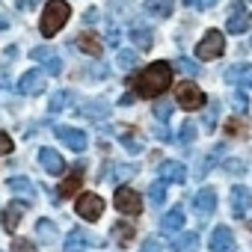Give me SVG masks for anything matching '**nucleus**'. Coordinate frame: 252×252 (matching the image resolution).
<instances>
[{"label":"nucleus","mask_w":252,"mask_h":252,"mask_svg":"<svg viewBox=\"0 0 252 252\" xmlns=\"http://www.w3.org/2000/svg\"><path fill=\"white\" fill-rule=\"evenodd\" d=\"M240 86H243V89H252V68H249V71L243 74V80H240Z\"/></svg>","instance_id":"45"},{"label":"nucleus","mask_w":252,"mask_h":252,"mask_svg":"<svg viewBox=\"0 0 252 252\" xmlns=\"http://www.w3.org/2000/svg\"><path fill=\"white\" fill-rule=\"evenodd\" d=\"M36 237H39V243H54L57 240V225L51 220H39L36 222Z\"/></svg>","instance_id":"23"},{"label":"nucleus","mask_w":252,"mask_h":252,"mask_svg":"<svg viewBox=\"0 0 252 252\" xmlns=\"http://www.w3.org/2000/svg\"><path fill=\"white\" fill-rule=\"evenodd\" d=\"M172 6H175V0H146V12L152 18H169Z\"/></svg>","instance_id":"19"},{"label":"nucleus","mask_w":252,"mask_h":252,"mask_svg":"<svg viewBox=\"0 0 252 252\" xmlns=\"http://www.w3.org/2000/svg\"><path fill=\"white\" fill-rule=\"evenodd\" d=\"M89 243H92V240L86 237V231L74 228V231H68V237H65V246H63V252H83V249H86Z\"/></svg>","instance_id":"18"},{"label":"nucleus","mask_w":252,"mask_h":252,"mask_svg":"<svg viewBox=\"0 0 252 252\" xmlns=\"http://www.w3.org/2000/svg\"><path fill=\"white\" fill-rule=\"evenodd\" d=\"M116 65H119L122 71H131V68L137 65V51H119V54H116Z\"/></svg>","instance_id":"29"},{"label":"nucleus","mask_w":252,"mask_h":252,"mask_svg":"<svg viewBox=\"0 0 252 252\" xmlns=\"http://www.w3.org/2000/svg\"><path fill=\"white\" fill-rule=\"evenodd\" d=\"M220 152H222V149H214V152H208V155H205V160H202V166H199V178H202V175H208V169L217 163V155H220Z\"/></svg>","instance_id":"36"},{"label":"nucleus","mask_w":252,"mask_h":252,"mask_svg":"<svg viewBox=\"0 0 252 252\" xmlns=\"http://www.w3.org/2000/svg\"><path fill=\"white\" fill-rule=\"evenodd\" d=\"M131 39H134V45H137L140 51H149V48L155 45V33H152L149 27H134V30H131Z\"/></svg>","instance_id":"20"},{"label":"nucleus","mask_w":252,"mask_h":252,"mask_svg":"<svg viewBox=\"0 0 252 252\" xmlns=\"http://www.w3.org/2000/svg\"><path fill=\"white\" fill-rule=\"evenodd\" d=\"M80 190V172H74V175H68L63 184H60V196L63 199H68V196H74Z\"/></svg>","instance_id":"27"},{"label":"nucleus","mask_w":252,"mask_h":252,"mask_svg":"<svg viewBox=\"0 0 252 252\" xmlns=\"http://www.w3.org/2000/svg\"><path fill=\"white\" fill-rule=\"evenodd\" d=\"M184 208H172L169 214H163V220H160V231L163 234H178L181 228H184Z\"/></svg>","instance_id":"17"},{"label":"nucleus","mask_w":252,"mask_h":252,"mask_svg":"<svg viewBox=\"0 0 252 252\" xmlns=\"http://www.w3.org/2000/svg\"><path fill=\"white\" fill-rule=\"evenodd\" d=\"M193 211H196L199 217L214 214V211H217V190H214V187H202V190L193 196Z\"/></svg>","instance_id":"11"},{"label":"nucleus","mask_w":252,"mask_h":252,"mask_svg":"<svg viewBox=\"0 0 252 252\" xmlns=\"http://www.w3.org/2000/svg\"><path fill=\"white\" fill-rule=\"evenodd\" d=\"M131 175H137V166H119V169H116V178H119V181L131 178Z\"/></svg>","instance_id":"44"},{"label":"nucleus","mask_w":252,"mask_h":252,"mask_svg":"<svg viewBox=\"0 0 252 252\" xmlns=\"http://www.w3.org/2000/svg\"><path fill=\"white\" fill-rule=\"evenodd\" d=\"M222 166H225V172L237 175V172H243V169H246V160H243V158H228V160H225Z\"/></svg>","instance_id":"37"},{"label":"nucleus","mask_w":252,"mask_h":252,"mask_svg":"<svg viewBox=\"0 0 252 252\" xmlns=\"http://www.w3.org/2000/svg\"><path fill=\"white\" fill-rule=\"evenodd\" d=\"M9 27V18H3V15H0V30H6Z\"/></svg>","instance_id":"48"},{"label":"nucleus","mask_w":252,"mask_h":252,"mask_svg":"<svg viewBox=\"0 0 252 252\" xmlns=\"http://www.w3.org/2000/svg\"><path fill=\"white\" fill-rule=\"evenodd\" d=\"M169 86H172V65L163 63V60L146 65V68L137 74V80H134V92H137L140 98H160Z\"/></svg>","instance_id":"1"},{"label":"nucleus","mask_w":252,"mask_h":252,"mask_svg":"<svg viewBox=\"0 0 252 252\" xmlns=\"http://www.w3.org/2000/svg\"><path fill=\"white\" fill-rule=\"evenodd\" d=\"M225 51V36L222 30H205V36L196 45V60H217Z\"/></svg>","instance_id":"3"},{"label":"nucleus","mask_w":252,"mask_h":252,"mask_svg":"<svg viewBox=\"0 0 252 252\" xmlns=\"http://www.w3.org/2000/svg\"><path fill=\"white\" fill-rule=\"evenodd\" d=\"M21 95H39L42 89H45V74L42 71H27V74H21L18 77V86H15Z\"/></svg>","instance_id":"13"},{"label":"nucleus","mask_w":252,"mask_h":252,"mask_svg":"<svg viewBox=\"0 0 252 252\" xmlns=\"http://www.w3.org/2000/svg\"><path fill=\"white\" fill-rule=\"evenodd\" d=\"M228 205H231V217H246L249 208H252V190L243 187V184H234L231 193H228Z\"/></svg>","instance_id":"7"},{"label":"nucleus","mask_w":252,"mask_h":252,"mask_svg":"<svg viewBox=\"0 0 252 252\" xmlns=\"http://www.w3.org/2000/svg\"><path fill=\"white\" fill-rule=\"evenodd\" d=\"M12 149H15V143L9 140V134L0 131V158H3V155H12Z\"/></svg>","instance_id":"40"},{"label":"nucleus","mask_w":252,"mask_h":252,"mask_svg":"<svg viewBox=\"0 0 252 252\" xmlns=\"http://www.w3.org/2000/svg\"><path fill=\"white\" fill-rule=\"evenodd\" d=\"M119 140H122V146L128 149L131 155H140V152H143V143H140V140H134V137H128V134H119Z\"/></svg>","instance_id":"35"},{"label":"nucleus","mask_w":252,"mask_h":252,"mask_svg":"<svg viewBox=\"0 0 252 252\" xmlns=\"http://www.w3.org/2000/svg\"><path fill=\"white\" fill-rule=\"evenodd\" d=\"M57 137L63 140V146H68L71 152H83L86 149V134L80 131V128H71V125H60V128H57Z\"/></svg>","instance_id":"10"},{"label":"nucleus","mask_w":252,"mask_h":252,"mask_svg":"<svg viewBox=\"0 0 252 252\" xmlns=\"http://www.w3.org/2000/svg\"><path fill=\"white\" fill-rule=\"evenodd\" d=\"M80 113H83V116H89V119H104V116L110 113V107H107V101L95 98V101H86Z\"/></svg>","instance_id":"22"},{"label":"nucleus","mask_w":252,"mask_h":252,"mask_svg":"<svg viewBox=\"0 0 252 252\" xmlns=\"http://www.w3.org/2000/svg\"><path fill=\"white\" fill-rule=\"evenodd\" d=\"M196 246H199V234L196 231H187V234L172 240V252H193Z\"/></svg>","instance_id":"21"},{"label":"nucleus","mask_w":252,"mask_h":252,"mask_svg":"<svg viewBox=\"0 0 252 252\" xmlns=\"http://www.w3.org/2000/svg\"><path fill=\"white\" fill-rule=\"evenodd\" d=\"M15 3H18V6H21V9H33V6H36V3H39V0H15Z\"/></svg>","instance_id":"46"},{"label":"nucleus","mask_w":252,"mask_h":252,"mask_svg":"<svg viewBox=\"0 0 252 252\" xmlns=\"http://www.w3.org/2000/svg\"><path fill=\"white\" fill-rule=\"evenodd\" d=\"M68 101H71V92H57L54 98H51V113H63L65 107H68Z\"/></svg>","instance_id":"33"},{"label":"nucleus","mask_w":252,"mask_h":252,"mask_svg":"<svg viewBox=\"0 0 252 252\" xmlns=\"http://www.w3.org/2000/svg\"><path fill=\"white\" fill-rule=\"evenodd\" d=\"M249 24H252V15L246 12V6L234 3V6H231V15H228V21H225V30H228L231 36H240V33L249 30Z\"/></svg>","instance_id":"9"},{"label":"nucleus","mask_w":252,"mask_h":252,"mask_svg":"<svg viewBox=\"0 0 252 252\" xmlns=\"http://www.w3.org/2000/svg\"><path fill=\"white\" fill-rule=\"evenodd\" d=\"M113 205H116L119 214H128V217H137V214L143 211V199H140V193L131 190V187H119L116 196H113Z\"/></svg>","instance_id":"6"},{"label":"nucleus","mask_w":252,"mask_h":252,"mask_svg":"<svg viewBox=\"0 0 252 252\" xmlns=\"http://www.w3.org/2000/svg\"><path fill=\"white\" fill-rule=\"evenodd\" d=\"M220 0H184V6L187 9H211V6H217Z\"/></svg>","instance_id":"39"},{"label":"nucleus","mask_w":252,"mask_h":252,"mask_svg":"<svg viewBox=\"0 0 252 252\" xmlns=\"http://www.w3.org/2000/svg\"><path fill=\"white\" fill-rule=\"evenodd\" d=\"M30 57H33L36 63H45V71H48V74H54V77L63 74V60H60L51 48H33Z\"/></svg>","instance_id":"12"},{"label":"nucleus","mask_w":252,"mask_h":252,"mask_svg":"<svg viewBox=\"0 0 252 252\" xmlns=\"http://www.w3.org/2000/svg\"><path fill=\"white\" fill-rule=\"evenodd\" d=\"M231 101H234L237 113H246V107H249V98H246V92H234V95H231Z\"/></svg>","instance_id":"41"},{"label":"nucleus","mask_w":252,"mask_h":252,"mask_svg":"<svg viewBox=\"0 0 252 252\" xmlns=\"http://www.w3.org/2000/svg\"><path fill=\"white\" fill-rule=\"evenodd\" d=\"M152 113H155V119H158V122H169L175 110H172V104H169V101H158Z\"/></svg>","instance_id":"34"},{"label":"nucleus","mask_w":252,"mask_h":252,"mask_svg":"<svg viewBox=\"0 0 252 252\" xmlns=\"http://www.w3.org/2000/svg\"><path fill=\"white\" fill-rule=\"evenodd\" d=\"M249 68H252L249 63H237V65H231V68L225 71V80H228V83H240V80H243V74H246Z\"/></svg>","instance_id":"32"},{"label":"nucleus","mask_w":252,"mask_h":252,"mask_svg":"<svg viewBox=\"0 0 252 252\" xmlns=\"http://www.w3.org/2000/svg\"><path fill=\"white\" fill-rule=\"evenodd\" d=\"M149 202L152 205H163L166 202V181L160 178V181H152V187H149Z\"/></svg>","instance_id":"26"},{"label":"nucleus","mask_w":252,"mask_h":252,"mask_svg":"<svg viewBox=\"0 0 252 252\" xmlns=\"http://www.w3.org/2000/svg\"><path fill=\"white\" fill-rule=\"evenodd\" d=\"M160 178L166 184H184L187 181V166L181 160H166V163H160Z\"/></svg>","instance_id":"14"},{"label":"nucleus","mask_w":252,"mask_h":252,"mask_svg":"<svg viewBox=\"0 0 252 252\" xmlns=\"http://www.w3.org/2000/svg\"><path fill=\"white\" fill-rule=\"evenodd\" d=\"M74 211H77V217H80V220L95 222V220H101V214H104V199H101L98 193H80V196H77Z\"/></svg>","instance_id":"5"},{"label":"nucleus","mask_w":252,"mask_h":252,"mask_svg":"<svg viewBox=\"0 0 252 252\" xmlns=\"http://www.w3.org/2000/svg\"><path fill=\"white\" fill-rule=\"evenodd\" d=\"M220 113H222V110H220V101L214 98V101L208 104V110H205V128H208V131H214V128H217V122H220Z\"/></svg>","instance_id":"28"},{"label":"nucleus","mask_w":252,"mask_h":252,"mask_svg":"<svg viewBox=\"0 0 252 252\" xmlns=\"http://www.w3.org/2000/svg\"><path fill=\"white\" fill-rule=\"evenodd\" d=\"M175 101H178L181 110H202V107L208 104L205 92H202L193 80H184L181 86H175Z\"/></svg>","instance_id":"4"},{"label":"nucleus","mask_w":252,"mask_h":252,"mask_svg":"<svg viewBox=\"0 0 252 252\" xmlns=\"http://www.w3.org/2000/svg\"><path fill=\"white\" fill-rule=\"evenodd\" d=\"M39 163L45 166V172H51V175H63V169H65V160L60 158V152H54V149H39Z\"/></svg>","instance_id":"15"},{"label":"nucleus","mask_w":252,"mask_h":252,"mask_svg":"<svg viewBox=\"0 0 252 252\" xmlns=\"http://www.w3.org/2000/svg\"><path fill=\"white\" fill-rule=\"evenodd\" d=\"M24 211H27V202H18V199L3 211V228H6L9 234H15V228H18V222H21Z\"/></svg>","instance_id":"16"},{"label":"nucleus","mask_w":252,"mask_h":252,"mask_svg":"<svg viewBox=\"0 0 252 252\" xmlns=\"http://www.w3.org/2000/svg\"><path fill=\"white\" fill-rule=\"evenodd\" d=\"M12 252H36V246H33L30 240H24V237H15V243H12Z\"/></svg>","instance_id":"42"},{"label":"nucleus","mask_w":252,"mask_h":252,"mask_svg":"<svg viewBox=\"0 0 252 252\" xmlns=\"http://www.w3.org/2000/svg\"><path fill=\"white\" fill-rule=\"evenodd\" d=\"M71 18V6L65 3V0H48L45 3V12H42V36L51 39L57 36Z\"/></svg>","instance_id":"2"},{"label":"nucleus","mask_w":252,"mask_h":252,"mask_svg":"<svg viewBox=\"0 0 252 252\" xmlns=\"http://www.w3.org/2000/svg\"><path fill=\"white\" fill-rule=\"evenodd\" d=\"M208 249L211 252H234V231L228 225H217L208 237Z\"/></svg>","instance_id":"8"},{"label":"nucleus","mask_w":252,"mask_h":252,"mask_svg":"<svg viewBox=\"0 0 252 252\" xmlns=\"http://www.w3.org/2000/svg\"><path fill=\"white\" fill-rule=\"evenodd\" d=\"M95 18H98V9H89V12H86V15H83V21H89V24H92V21H95Z\"/></svg>","instance_id":"47"},{"label":"nucleus","mask_w":252,"mask_h":252,"mask_svg":"<svg viewBox=\"0 0 252 252\" xmlns=\"http://www.w3.org/2000/svg\"><path fill=\"white\" fill-rule=\"evenodd\" d=\"M193 140H196V122L187 119V122L181 125V131H178V143H181V146H190Z\"/></svg>","instance_id":"30"},{"label":"nucleus","mask_w":252,"mask_h":252,"mask_svg":"<svg viewBox=\"0 0 252 252\" xmlns=\"http://www.w3.org/2000/svg\"><path fill=\"white\" fill-rule=\"evenodd\" d=\"M175 65H178V68H181L184 74H193V77L199 74V65H196L193 60H184V57H181V60H175Z\"/></svg>","instance_id":"38"},{"label":"nucleus","mask_w":252,"mask_h":252,"mask_svg":"<svg viewBox=\"0 0 252 252\" xmlns=\"http://www.w3.org/2000/svg\"><path fill=\"white\" fill-rule=\"evenodd\" d=\"M140 252H163V246H160V240L158 237H149L146 243H143V249Z\"/></svg>","instance_id":"43"},{"label":"nucleus","mask_w":252,"mask_h":252,"mask_svg":"<svg viewBox=\"0 0 252 252\" xmlns=\"http://www.w3.org/2000/svg\"><path fill=\"white\" fill-rule=\"evenodd\" d=\"M113 240L122 243V246H128V243L134 240V225H128V222H116V225H113Z\"/></svg>","instance_id":"25"},{"label":"nucleus","mask_w":252,"mask_h":252,"mask_svg":"<svg viewBox=\"0 0 252 252\" xmlns=\"http://www.w3.org/2000/svg\"><path fill=\"white\" fill-rule=\"evenodd\" d=\"M77 48H80L83 54H89V57H101V42H98L95 36H89V33L77 36Z\"/></svg>","instance_id":"24"},{"label":"nucleus","mask_w":252,"mask_h":252,"mask_svg":"<svg viewBox=\"0 0 252 252\" xmlns=\"http://www.w3.org/2000/svg\"><path fill=\"white\" fill-rule=\"evenodd\" d=\"M9 187H12L15 193H24V196H33V193H36V187H33L30 178H24V175H15V178L9 181Z\"/></svg>","instance_id":"31"}]
</instances>
